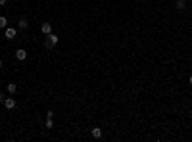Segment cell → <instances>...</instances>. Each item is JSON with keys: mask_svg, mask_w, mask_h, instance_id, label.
<instances>
[{"mask_svg": "<svg viewBox=\"0 0 192 142\" xmlns=\"http://www.w3.org/2000/svg\"><path fill=\"white\" fill-rule=\"evenodd\" d=\"M8 27V19H6V15H0V29H6Z\"/></svg>", "mask_w": 192, "mask_h": 142, "instance_id": "cell-10", "label": "cell"}, {"mask_svg": "<svg viewBox=\"0 0 192 142\" xmlns=\"http://www.w3.org/2000/svg\"><path fill=\"white\" fill-rule=\"evenodd\" d=\"M90 134H92V138L100 140V138H102V129H100V127H94V129L90 131Z\"/></svg>", "mask_w": 192, "mask_h": 142, "instance_id": "cell-5", "label": "cell"}, {"mask_svg": "<svg viewBox=\"0 0 192 142\" xmlns=\"http://www.w3.org/2000/svg\"><path fill=\"white\" fill-rule=\"evenodd\" d=\"M15 58H18L19 62H23L25 58H27V50H23V48H18V50H15Z\"/></svg>", "mask_w": 192, "mask_h": 142, "instance_id": "cell-2", "label": "cell"}, {"mask_svg": "<svg viewBox=\"0 0 192 142\" xmlns=\"http://www.w3.org/2000/svg\"><path fill=\"white\" fill-rule=\"evenodd\" d=\"M0 69H2V58H0Z\"/></svg>", "mask_w": 192, "mask_h": 142, "instance_id": "cell-16", "label": "cell"}, {"mask_svg": "<svg viewBox=\"0 0 192 142\" xmlns=\"http://www.w3.org/2000/svg\"><path fill=\"white\" fill-rule=\"evenodd\" d=\"M58 42H60V37H58V35H54V33H48L46 38H44V46H46V48H54Z\"/></svg>", "mask_w": 192, "mask_h": 142, "instance_id": "cell-1", "label": "cell"}, {"mask_svg": "<svg viewBox=\"0 0 192 142\" xmlns=\"http://www.w3.org/2000/svg\"><path fill=\"white\" fill-rule=\"evenodd\" d=\"M175 8H177V10H184V8H186V2H184V0H175Z\"/></svg>", "mask_w": 192, "mask_h": 142, "instance_id": "cell-8", "label": "cell"}, {"mask_svg": "<svg viewBox=\"0 0 192 142\" xmlns=\"http://www.w3.org/2000/svg\"><path fill=\"white\" fill-rule=\"evenodd\" d=\"M46 117H48V119H52V117H54V111L48 110V111H46Z\"/></svg>", "mask_w": 192, "mask_h": 142, "instance_id": "cell-12", "label": "cell"}, {"mask_svg": "<svg viewBox=\"0 0 192 142\" xmlns=\"http://www.w3.org/2000/svg\"><path fill=\"white\" fill-rule=\"evenodd\" d=\"M4 100H6V98H4V92H0V104H4Z\"/></svg>", "mask_w": 192, "mask_h": 142, "instance_id": "cell-13", "label": "cell"}, {"mask_svg": "<svg viewBox=\"0 0 192 142\" xmlns=\"http://www.w3.org/2000/svg\"><path fill=\"white\" fill-rule=\"evenodd\" d=\"M18 27H19V29H27V27H29V21H27V19H25V17H23V19H19Z\"/></svg>", "mask_w": 192, "mask_h": 142, "instance_id": "cell-9", "label": "cell"}, {"mask_svg": "<svg viewBox=\"0 0 192 142\" xmlns=\"http://www.w3.org/2000/svg\"><path fill=\"white\" fill-rule=\"evenodd\" d=\"M41 31H42V35H48V33H52V25H50V21H44L41 25Z\"/></svg>", "mask_w": 192, "mask_h": 142, "instance_id": "cell-3", "label": "cell"}, {"mask_svg": "<svg viewBox=\"0 0 192 142\" xmlns=\"http://www.w3.org/2000/svg\"><path fill=\"white\" fill-rule=\"evenodd\" d=\"M6 2H8V0H0V6H4Z\"/></svg>", "mask_w": 192, "mask_h": 142, "instance_id": "cell-14", "label": "cell"}, {"mask_svg": "<svg viewBox=\"0 0 192 142\" xmlns=\"http://www.w3.org/2000/svg\"><path fill=\"white\" fill-rule=\"evenodd\" d=\"M54 127V123H52V119H46V129H52Z\"/></svg>", "mask_w": 192, "mask_h": 142, "instance_id": "cell-11", "label": "cell"}, {"mask_svg": "<svg viewBox=\"0 0 192 142\" xmlns=\"http://www.w3.org/2000/svg\"><path fill=\"white\" fill-rule=\"evenodd\" d=\"M15 29H12V27H6V38H10V41H12V38H15Z\"/></svg>", "mask_w": 192, "mask_h": 142, "instance_id": "cell-6", "label": "cell"}, {"mask_svg": "<svg viewBox=\"0 0 192 142\" xmlns=\"http://www.w3.org/2000/svg\"><path fill=\"white\" fill-rule=\"evenodd\" d=\"M4 108H6V110H14V108H15V100H14V98H6V100H4Z\"/></svg>", "mask_w": 192, "mask_h": 142, "instance_id": "cell-4", "label": "cell"}, {"mask_svg": "<svg viewBox=\"0 0 192 142\" xmlns=\"http://www.w3.org/2000/svg\"><path fill=\"white\" fill-rule=\"evenodd\" d=\"M173 2H175V0H173Z\"/></svg>", "mask_w": 192, "mask_h": 142, "instance_id": "cell-17", "label": "cell"}, {"mask_svg": "<svg viewBox=\"0 0 192 142\" xmlns=\"http://www.w3.org/2000/svg\"><path fill=\"white\" fill-rule=\"evenodd\" d=\"M6 88H8L10 94H15V92H18V85H15V83H8V87H6Z\"/></svg>", "mask_w": 192, "mask_h": 142, "instance_id": "cell-7", "label": "cell"}, {"mask_svg": "<svg viewBox=\"0 0 192 142\" xmlns=\"http://www.w3.org/2000/svg\"><path fill=\"white\" fill-rule=\"evenodd\" d=\"M188 83H190V87H192V75H190V79H188Z\"/></svg>", "mask_w": 192, "mask_h": 142, "instance_id": "cell-15", "label": "cell"}]
</instances>
